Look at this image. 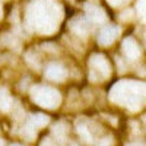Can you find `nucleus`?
<instances>
[{
    "instance_id": "f03ea898",
    "label": "nucleus",
    "mask_w": 146,
    "mask_h": 146,
    "mask_svg": "<svg viewBox=\"0 0 146 146\" xmlns=\"http://www.w3.org/2000/svg\"><path fill=\"white\" fill-rule=\"evenodd\" d=\"M115 34H117V29H115V28H107L105 31H102L101 42H102V44H110V42L115 38Z\"/></svg>"
},
{
    "instance_id": "7ed1b4c3",
    "label": "nucleus",
    "mask_w": 146,
    "mask_h": 146,
    "mask_svg": "<svg viewBox=\"0 0 146 146\" xmlns=\"http://www.w3.org/2000/svg\"><path fill=\"white\" fill-rule=\"evenodd\" d=\"M127 42L130 44V48L129 47H126V53H127V56L130 57V58H135L137 54H139V48H137V45L133 42V40H127Z\"/></svg>"
},
{
    "instance_id": "f257e3e1",
    "label": "nucleus",
    "mask_w": 146,
    "mask_h": 146,
    "mask_svg": "<svg viewBox=\"0 0 146 146\" xmlns=\"http://www.w3.org/2000/svg\"><path fill=\"white\" fill-rule=\"evenodd\" d=\"M47 76L50 79H54V80L63 79L64 78V70L60 66H57V64H51L50 67H48V70H47Z\"/></svg>"
}]
</instances>
